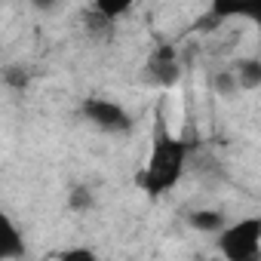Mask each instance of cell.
<instances>
[{
	"label": "cell",
	"instance_id": "52a82bcc",
	"mask_svg": "<svg viewBox=\"0 0 261 261\" xmlns=\"http://www.w3.org/2000/svg\"><path fill=\"white\" fill-rule=\"evenodd\" d=\"M188 224L194 230H203V233H218L227 224V218L221 212H215V209H197V212L188 215Z\"/></svg>",
	"mask_w": 261,
	"mask_h": 261
},
{
	"label": "cell",
	"instance_id": "5b68a950",
	"mask_svg": "<svg viewBox=\"0 0 261 261\" xmlns=\"http://www.w3.org/2000/svg\"><path fill=\"white\" fill-rule=\"evenodd\" d=\"M178 77H181V65L175 59V46H160L145 65V80L154 86H172Z\"/></svg>",
	"mask_w": 261,
	"mask_h": 261
},
{
	"label": "cell",
	"instance_id": "6da1fadb",
	"mask_svg": "<svg viewBox=\"0 0 261 261\" xmlns=\"http://www.w3.org/2000/svg\"><path fill=\"white\" fill-rule=\"evenodd\" d=\"M185 163H188V142L185 139H175L169 129H166V123L157 117L151 154H148L145 172L139 175V185L145 188V194L160 197V194H166L169 188L178 185V178L185 172Z\"/></svg>",
	"mask_w": 261,
	"mask_h": 261
},
{
	"label": "cell",
	"instance_id": "8992f818",
	"mask_svg": "<svg viewBox=\"0 0 261 261\" xmlns=\"http://www.w3.org/2000/svg\"><path fill=\"white\" fill-rule=\"evenodd\" d=\"M28 249H25V237L22 230L13 224V218L0 209V261L4 258H25Z\"/></svg>",
	"mask_w": 261,
	"mask_h": 261
},
{
	"label": "cell",
	"instance_id": "4fadbf2b",
	"mask_svg": "<svg viewBox=\"0 0 261 261\" xmlns=\"http://www.w3.org/2000/svg\"><path fill=\"white\" fill-rule=\"evenodd\" d=\"M59 258H62V261H77V258H80V261H92L95 252H92V249H68V252H59Z\"/></svg>",
	"mask_w": 261,
	"mask_h": 261
},
{
	"label": "cell",
	"instance_id": "7c38bea8",
	"mask_svg": "<svg viewBox=\"0 0 261 261\" xmlns=\"http://www.w3.org/2000/svg\"><path fill=\"white\" fill-rule=\"evenodd\" d=\"M212 86H215V92L218 95H233L240 86H237V77H233V71H218L215 77H212Z\"/></svg>",
	"mask_w": 261,
	"mask_h": 261
},
{
	"label": "cell",
	"instance_id": "7a4b0ae2",
	"mask_svg": "<svg viewBox=\"0 0 261 261\" xmlns=\"http://www.w3.org/2000/svg\"><path fill=\"white\" fill-rule=\"evenodd\" d=\"M218 249L227 261H252L261 252V218H243L218 230Z\"/></svg>",
	"mask_w": 261,
	"mask_h": 261
},
{
	"label": "cell",
	"instance_id": "30bf717a",
	"mask_svg": "<svg viewBox=\"0 0 261 261\" xmlns=\"http://www.w3.org/2000/svg\"><path fill=\"white\" fill-rule=\"evenodd\" d=\"M92 191L89 188H83V185H77V188H71V197H68V206L74 209V212H89L92 209Z\"/></svg>",
	"mask_w": 261,
	"mask_h": 261
},
{
	"label": "cell",
	"instance_id": "8fae6325",
	"mask_svg": "<svg viewBox=\"0 0 261 261\" xmlns=\"http://www.w3.org/2000/svg\"><path fill=\"white\" fill-rule=\"evenodd\" d=\"M28 80H31V74H28L22 65H7V71H4V83H7L10 89H25Z\"/></svg>",
	"mask_w": 261,
	"mask_h": 261
},
{
	"label": "cell",
	"instance_id": "ba28073f",
	"mask_svg": "<svg viewBox=\"0 0 261 261\" xmlns=\"http://www.w3.org/2000/svg\"><path fill=\"white\" fill-rule=\"evenodd\" d=\"M233 77H237L240 89H255L261 83V62L258 59H240L233 68Z\"/></svg>",
	"mask_w": 261,
	"mask_h": 261
},
{
	"label": "cell",
	"instance_id": "9c48e42d",
	"mask_svg": "<svg viewBox=\"0 0 261 261\" xmlns=\"http://www.w3.org/2000/svg\"><path fill=\"white\" fill-rule=\"evenodd\" d=\"M136 0H95V13H101L105 19H117V16H123L129 7H133Z\"/></svg>",
	"mask_w": 261,
	"mask_h": 261
},
{
	"label": "cell",
	"instance_id": "5bb4252c",
	"mask_svg": "<svg viewBox=\"0 0 261 261\" xmlns=\"http://www.w3.org/2000/svg\"><path fill=\"white\" fill-rule=\"evenodd\" d=\"M31 4H34V7H40V10H49L56 0H31Z\"/></svg>",
	"mask_w": 261,
	"mask_h": 261
},
{
	"label": "cell",
	"instance_id": "3957f363",
	"mask_svg": "<svg viewBox=\"0 0 261 261\" xmlns=\"http://www.w3.org/2000/svg\"><path fill=\"white\" fill-rule=\"evenodd\" d=\"M83 117L92 120L105 133H129L133 129V117L126 114L123 105L108 101V98H86L83 101Z\"/></svg>",
	"mask_w": 261,
	"mask_h": 261
},
{
	"label": "cell",
	"instance_id": "277c9868",
	"mask_svg": "<svg viewBox=\"0 0 261 261\" xmlns=\"http://www.w3.org/2000/svg\"><path fill=\"white\" fill-rule=\"evenodd\" d=\"M227 19H261V0H212L206 19L200 22V28H215L218 22Z\"/></svg>",
	"mask_w": 261,
	"mask_h": 261
}]
</instances>
